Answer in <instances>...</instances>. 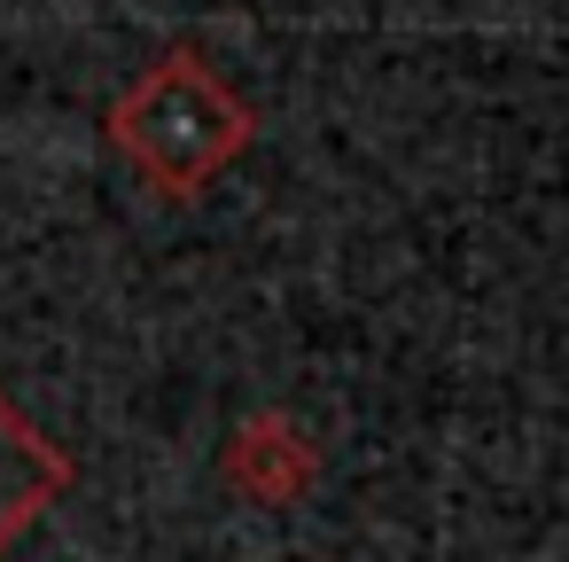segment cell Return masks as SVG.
Returning a JSON list of instances; mask_svg holds the SVG:
<instances>
[{
	"label": "cell",
	"instance_id": "cell-1",
	"mask_svg": "<svg viewBox=\"0 0 569 562\" xmlns=\"http://www.w3.org/2000/svg\"><path fill=\"white\" fill-rule=\"evenodd\" d=\"M63 484H71V461H63L9 398H0V546H9Z\"/></svg>",
	"mask_w": 569,
	"mask_h": 562
}]
</instances>
